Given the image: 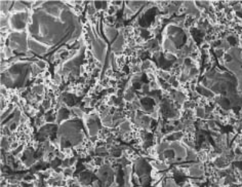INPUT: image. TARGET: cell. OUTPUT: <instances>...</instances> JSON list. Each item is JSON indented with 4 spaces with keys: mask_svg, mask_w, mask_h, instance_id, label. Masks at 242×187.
I'll return each instance as SVG.
<instances>
[{
    "mask_svg": "<svg viewBox=\"0 0 242 187\" xmlns=\"http://www.w3.org/2000/svg\"><path fill=\"white\" fill-rule=\"evenodd\" d=\"M104 31H105V35L106 37L109 39V41H113V39L117 36V33H118V29L114 28L112 26H109L107 24H104Z\"/></svg>",
    "mask_w": 242,
    "mask_h": 187,
    "instance_id": "2",
    "label": "cell"
},
{
    "mask_svg": "<svg viewBox=\"0 0 242 187\" xmlns=\"http://www.w3.org/2000/svg\"><path fill=\"white\" fill-rule=\"evenodd\" d=\"M35 63L41 70H44L46 67H47V63H46L45 61H43V60H38V61H36Z\"/></svg>",
    "mask_w": 242,
    "mask_h": 187,
    "instance_id": "5",
    "label": "cell"
},
{
    "mask_svg": "<svg viewBox=\"0 0 242 187\" xmlns=\"http://www.w3.org/2000/svg\"><path fill=\"white\" fill-rule=\"evenodd\" d=\"M32 93L35 94L36 96H41L44 94V86L42 84H35L34 86H32Z\"/></svg>",
    "mask_w": 242,
    "mask_h": 187,
    "instance_id": "3",
    "label": "cell"
},
{
    "mask_svg": "<svg viewBox=\"0 0 242 187\" xmlns=\"http://www.w3.org/2000/svg\"><path fill=\"white\" fill-rule=\"evenodd\" d=\"M156 173H157L156 170H154V171L152 170V171H151V174H154V176H156ZM161 176H162V174H159V175H158V177H156V178L154 179V180H155V181H158V180H160V177H161Z\"/></svg>",
    "mask_w": 242,
    "mask_h": 187,
    "instance_id": "6",
    "label": "cell"
},
{
    "mask_svg": "<svg viewBox=\"0 0 242 187\" xmlns=\"http://www.w3.org/2000/svg\"><path fill=\"white\" fill-rule=\"evenodd\" d=\"M2 52L5 53V59H12L13 57V49L12 48H11L9 46H5L4 48H2Z\"/></svg>",
    "mask_w": 242,
    "mask_h": 187,
    "instance_id": "4",
    "label": "cell"
},
{
    "mask_svg": "<svg viewBox=\"0 0 242 187\" xmlns=\"http://www.w3.org/2000/svg\"><path fill=\"white\" fill-rule=\"evenodd\" d=\"M28 48L30 51L38 53V55H44V53L49 52V45L43 44V43L39 42L38 40H35L33 38H28Z\"/></svg>",
    "mask_w": 242,
    "mask_h": 187,
    "instance_id": "1",
    "label": "cell"
}]
</instances>
